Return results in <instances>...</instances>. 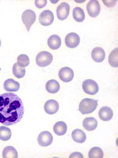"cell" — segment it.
<instances>
[{"mask_svg":"<svg viewBox=\"0 0 118 158\" xmlns=\"http://www.w3.org/2000/svg\"><path fill=\"white\" fill-rule=\"evenodd\" d=\"M71 136L75 142L79 143H84L87 139L86 134L80 129H77L74 130L72 132Z\"/></svg>","mask_w":118,"mask_h":158,"instance_id":"ac0fdd59","label":"cell"},{"mask_svg":"<svg viewBox=\"0 0 118 158\" xmlns=\"http://www.w3.org/2000/svg\"><path fill=\"white\" fill-rule=\"evenodd\" d=\"M67 130V125L63 121L57 122L53 127L54 133L58 136H63L65 135Z\"/></svg>","mask_w":118,"mask_h":158,"instance_id":"d6986e66","label":"cell"},{"mask_svg":"<svg viewBox=\"0 0 118 158\" xmlns=\"http://www.w3.org/2000/svg\"><path fill=\"white\" fill-rule=\"evenodd\" d=\"M89 15L92 18H96L100 12V5L99 1L92 0L88 3L86 7Z\"/></svg>","mask_w":118,"mask_h":158,"instance_id":"30bf717a","label":"cell"},{"mask_svg":"<svg viewBox=\"0 0 118 158\" xmlns=\"http://www.w3.org/2000/svg\"><path fill=\"white\" fill-rule=\"evenodd\" d=\"M106 53L103 49L100 47H96L92 50V57L94 61L98 63L103 62L105 59Z\"/></svg>","mask_w":118,"mask_h":158,"instance_id":"4fadbf2b","label":"cell"},{"mask_svg":"<svg viewBox=\"0 0 118 158\" xmlns=\"http://www.w3.org/2000/svg\"><path fill=\"white\" fill-rule=\"evenodd\" d=\"M70 158H83V155L79 152H74L72 153L69 156Z\"/></svg>","mask_w":118,"mask_h":158,"instance_id":"f546056e","label":"cell"},{"mask_svg":"<svg viewBox=\"0 0 118 158\" xmlns=\"http://www.w3.org/2000/svg\"><path fill=\"white\" fill-rule=\"evenodd\" d=\"M24 113L23 102L18 95L13 93L0 95V123L6 126L16 124Z\"/></svg>","mask_w":118,"mask_h":158,"instance_id":"6da1fadb","label":"cell"},{"mask_svg":"<svg viewBox=\"0 0 118 158\" xmlns=\"http://www.w3.org/2000/svg\"><path fill=\"white\" fill-rule=\"evenodd\" d=\"M98 100L85 98L82 99L79 105V110L82 114H87L95 111L97 108Z\"/></svg>","mask_w":118,"mask_h":158,"instance_id":"7a4b0ae2","label":"cell"},{"mask_svg":"<svg viewBox=\"0 0 118 158\" xmlns=\"http://www.w3.org/2000/svg\"><path fill=\"white\" fill-rule=\"evenodd\" d=\"M4 88L7 92H16L19 90L20 84L13 79H8L4 82Z\"/></svg>","mask_w":118,"mask_h":158,"instance_id":"9a60e30c","label":"cell"},{"mask_svg":"<svg viewBox=\"0 0 118 158\" xmlns=\"http://www.w3.org/2000/svg\"><path fill=\"white\" fill-rule=\"evenodd\" d=\"M58 76L62 81L69 82L71 81L74 77V72L71 68L64 67L59 70Z\"/></svg>","mask_w":118,"mask_h":158,"instance_id":"9c48e42d","label":"cell"},{"mask_svg":"<svg viewBox=\"0 0 118 158\" xmlns=\"http://www.w3.org/2000/svg\"><path fill=\"white\" fill-rule=\"evenodd\" d=\"M113 110L111 108L108 106H103L99 111V116L100 118L105 122L110 121L113 118Z\"/></svg>","mask_w":118,"mask_h":158,"instance_id":"5bb4252c","label":"cell"},{"mask_svg":"<svg viewBox=\"0 0 118 158\" xmlns=\"http://www.w3.org/2000/svg\"><path fill=\"white\" fill-rule=\"evenodd\" d=\"M98 122L95 118L88 117L84 119L83 121V126L87 131H92L97 128Z\"/></svg>","mask_w":118,"mask_h":158,"instance_id":"e0dca14e","label":"cell"},{"mask_svg":"<svg viewBox=\"0 0 118 158\" xmlns=\"http://www.w3.org/2000/svg\"><path fill=\"white\" fill-rule=\"evenodd\" d=\"M72 15L75 21L78 22H83L86 17L83 10L79 7H75L74 8Z\"/></svg>","mask_w":118,"mask_h":158,"instance_id":"7402d4cb","label":"cell"},{"mask_svg":"<svg viewBox=\"0 0 118 158\" xmlns=\"http://www.w3.org/2000/svg\"><path fill=\"white\" fill-rule=\"evenodd\" d=\"M12 72L14 76L18 79H21L25 76L26 70L25 68L18 66V64L15 63L13 66Z\"/></svg>","mask_w":118,"mask_h":158,"instance_id":"d4e9b609","label":"cell"},{"mask_svg":"<svg viewBox=\"0 0 118 158\" xmlns=\"http://www.w3.org/2000/svg\"><path fill=\"white\" fill-rule=\"evenodd\" d=\"M70 10V6L66 2L61 3L56 9L57 16L60 20H64L68 18Z\"/></svg>","mask_w":118,"mask_h":158,"instance_id":"8fae6325","label":"cell"},{"mask_svg":"<svg viewBox=\"0 0 118 158\" xmlns=\"http://www.w3.org/2000/svg\"><path fill=\"white\" fill-rule=\"evenodd\" d=\"M88 156L89 158H102L104 156V152L101 148L94 147L89 150Z\"/></svg>","mask_w":118,"mask_h":158,"instance_id":"484cf974","label":"cell"},{"mask_svg":"<svg viewBox=\"0 0 118 158\" xmlns=\"http://www.w3.org/2000/svg\"><path fill=\"white\" fill-rule=\"evenodd\" d=\"M30 63V59L27 55L25 54H21L17 58V64L21 68H25Z\"/></svg>","mask_w":118,"mask_h":158,"instance_id":"4316f807","label":"cell"},{"mask_svg":"<svg viewBox=\"0 0 118 158\" xmlns=\"http://www.w3.org/2000/svg\"><path fill=\"white\" fill-rule=\"evenodd\" d=\"M21 18L27 31L29 32L31 26L35 23L36 20V14L32 10L28 9L25 10L22 13Z\"/></svg>","mask_w":118,"mask_h":158,"instance_id":"277c9868","label":"cell"},{"mask_svg":"<svg viewBox=\"0 0 118 158\" xmlns=\"http://www.w3.org/2000/svg\"><path fill=\"white\" fill-rule=\"evenodd\" d=\"M47 44L49 48L52 50L59 49L62 44V40L60 37L56 35H51L48 38Z\"/></svg>","mask_w":118,"mask_h":158,"instance_id":"2e32d148","label":"cell"},{"mask_svg":"<svg viewBox=\"0 0 118 158\" xmlns=\"http://www.w3.org/2000/svg\"><path fill=\"white\" fill-rule=\"evenodd\" d=\"M47 1H35V6L38 8L41 9L46 6Z\"/></svg>","mask_w":118,"mask_h":158,"instance_id":"83f0119b","label":"cell"},{"mask_svg":"<svg viewBox=\"0 0 118 158\" xmlns=\"http://www.w3.org/2000/svg\"><path fill=\"white\" fill-rule=\"evenodd\" d=\"M54 20V14L50 10H45L40 14L39 22L44 26H49L52 23Z\"/></svg>","mask_w":118,"mask_h":158,"instance_id":"52a82bcc","label":"cell"},{"mask_svg":"<svg viewBox=\"0 0 118 158\" xmlns=\"http://www.w3.org/2000/svg\"><path fill=\"white\" fill-rule=\"evenodd\" d=\"M118 49L115 48L111 52L108 57L109 64L113 68H117L118 66Z\"/></svg>","mask_w":118,"mask_h":158,"instance_id":"603a6c76","label":"cell"},{"mask_svg":"<svg viewBox=\"0 0 118 158\" xmlns=\"http://www.w3.org/2000/svg\"><path fill=\"white\" fill-rule=\"evenodd\" d=\"M12 136L10 129L6 127H0V139L3 141L9 140Z\"/></svg>","mask_w":118,"mask_h":158,"instance_id":"cb8c5ba5","label":"cell"},{"mask_svg":"<svg viewBox=\"0 0 118 158\" xmlns=\"http://www.w3.org/2000/svg\"><path fill=\"white\" fill-rule=\"evenodd\" d=\"M103 1L104 5L108 7H113L116 5V2H117L116 1Z\"/></svg>","mask_w":118,"mask_h":158,"instance_id":"f1b7e54d","label":"cell"},{"mask_svg":"<svg viewBox=\"0 0 118 158\" xmlns=\"http://www.w3.org/2000/svg\"><path fill=\"white\" fill-rule=\"evenodd\" d=\"M44 109L47 114L50 115L54 114L59 110V103L56 100L50 99L45 102Z\"/></svg>","mask_w":118,"mask_h":158,"instance_id":"7c38bea8","label":"cell"},{"mask_svg":"<svg viewBox=\"0 0 118 158\" xmlns=\"http://www.w3.org/2000/svg\"><path fill=\"white\" fill-rule=\"evenodd\" d=\"M60 85L55 79H51L47 82L45 89L47 92L51 94H55L59 92L60 89Z\"/></svg>","mask_w":118,"mask_h":158,"instance_id":"ffe728a7","label":"cell"},{"mask_svg":"<svg viewBox=\"0 0 118 158\" xmlns=\"http://www.w3.org/2000/svg\"><path fill=\"white\" fill-rule=\"evenodd\" d=\"M53 55L48 51H43L37 55L35 62L40 67H45L51 64L53 61Z\"/></svg>","mask_w":118,"mask_h":158,"instance_id":"3957f363","label":"cell"},{"mask_svg":"<svg viewBox=\"0 0 118 158\" xmlns=\"http://www.w3.org/2000/svg\"><path fill=\"white\" fill-rule=\"evenodd\" d=\"M84 92L87 94L95 95L99 91V88L97 82L92 79H86L82 85Z\"/></svg>","mask_w":118,"mask_h":158,"instance_id":"5b68a950","label":"cell"},{"mask_svg":"<svg viewBox=\"0 0 118 158\" xmlns=\"http://www.w3.org/2000/svg\"><path fill=\"white\" fill-rule=\"evenodd\" d=\"M53 136L50 132L44 131L39 134L38 137V142L40 146L47 147L52 144L53 142Z\"/></svg>","mask_w":118,"mask_h":158,"instance_id":"ba28073f","label":"cell"},{"mask_svg":"<svg viewBox=\"0 0 118 158\" xmlns=\"http://www.w3.org/2000/svg\"><path fill=\"white\" fill-rule=\"evenodd\" d=\"M18 151L14 147H6L3 151L2 157L4 158H18Z\"/></svg>","mask_w":118,"mask_h":158,"instance_id":"44dd1931","label":"cell"},{"mask_svg":"<svg viewBox=\"0 0 118 158\" xmlns=\"http://www.w3.org/2000/svg\"><path fill=\"white\" fill-rule=\"evenodd\" d=\"M1 39H0V47H1Z\"/></svg>","mask_w":118,"mask_h":158,"instance_id":"4dcf8cb0","label":"cell"},{"mask_svg":"<svg viewBox=\"0 0 118 158\" xmlns=\"http://www.w3.org/2000/svg\"><path fill=\"white\" fill-rule=\"evenodd\" d=\"M80 41V37L75 32L69 33L65 37V44L71 49H74L79 46Z\"/></svg>","mask_w":118,"mask_h":158,"instance_id":"8992f818","label":"cell"}]
</instances>
